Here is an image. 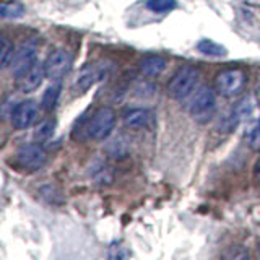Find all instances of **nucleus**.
<instances>
[{
    "label": "nucleus",
    "instance_id": "obj_1",
    "mask_svg": "<svg viewBox=\"0 0 260 260\" xmlns=\"http://www.w3.org/2000/svg\"><path fill=\"white\" fill-rule=\"evenodd\" d=\"M216 111V94L210 86H199L189 98V112L190 116L205 124L211 117L215 116Z\"/></svg>",
    "mask_w": 260,
    "mask_h": 260
},
{
    "label": "nucleus",
    "instance_id": "obj_2",
    "mask_svg": "<svg viewBox=\"0 0 260 260\" xmlns=\"http://www.w3.org/2000/svg\"><path fill=\"white\" fill-rule=\"evenodd\" d=\"M199 80H200V72L195 67L185 65V67L179 69L173 75L168 85V91L171 98L184 101L187 98H190V94L199 88Z\"/></svg>",
    "mask_w": 260,
    "mask_h": 260
},
{
    "label": "nucleus",
    "instance_id": "obj_3",
    "mask_svg": "<svg viewBox=\"0 0 260 260\" xmlns=\"http://www.w3.org/2000/svg\"><path fill=\"white\" fill-rule=\"evenodd\" d=\"M116 125V114L111 108H100L89 117L86 124L88 137L93 140H104L111 135Z\"/></svg>",
    "mask_w": 260,
    "mask_h": 260
},
{
    "label": "nucleus",
    "instance_id": "obj_4",
    "mask_svg": "<svg viewBox=\"0 0 260 260\" xmlns=\"http://www.w3.org/2000/svg\"><path fill=\"white\" fill-rule=\"evenodd\" d=\"M72 63L73 57L67 49H55L44 60L46 78H49L51 81H60L70 72Z\"/></svg>",
    "mask_w": 260,
    "mask_h": 260
},
{
    "label": "nucleus",
    "instance_id": "obj_5",
    "mask_svg": "<svg viewBox=\"0 0 260 260\" xmlns=\"http://www.w3.org/2000/svg\"><path fill=\"white\" fill-rule=\"evenodd\" d=\"M244 85H246V72L241 69L223 70L215 81L216 91L226 98H233L236 94H239Z\"/></svg>",
    "mask_w": 260,
    "mask_h": 260
},
{
    "label": "nucleus",
    "instance_id": "obj_6",
    "mask_svg": "<svg viewBox=\"0 0 260 260\" xmlns=\"http://www.w3.org/2000/svg\"><path fill=\"white\" fill-rule=\"evenodd\" d=\"M35 62H36V46H35V43H23L16 47L15 52H13L12 62H10L12 73L16 78H20Z\"/></svg>",
    "mask_w": 260,
    "mask_h": 260
},
{
    "label": "nucleus",
    "instance_id": "obj_7",
    "mask_svg": "<svg viewBox=\"0 0 260 260\" xmlns=\"http://www.w3.org/2000/svg\"><path fill=\"white\" fill-rule=\"evenodd\" d=\"M16 158H18L23 168H26L29 171L41 169L46 165V151L43 150V146H39L36 143L21 145L18 153H16Z\"/></svg>",
    "mask_w": 260,
    "mask_h": 260
},
{
    "label": "nucleus",
    "instance_id": "obj_8",
    "mask_svg": "<svg viewBox=\"0 0 260 260\" xmlns=\"http://www.w3.org/2000/svg\"><path fill=\"white\" fill-rule=\"evenodd\" d=\"M38 117V104L32 100L21 101L15 106V109L12 112V125L18 130L28 128L35 124V120Z\"/></svg>",
    "mask_w": 260,
    "mask_h": 260
},
{
    "label": "nucleus",
    "instance_id": "obj_9",
    "mask_svg": "<svg viewBox=\"0 0 260 260\" xmlns=\"http://www.w3.org/2000/svg\"><path fill=\"white\" fill-rule=\"evenodd\" d=\"M46 78V69L44 63L36 60L31 67L23 73V75L18 78V86L23 93H31L38 89L43 83V80Z\"/></svg>",
    "mask_w": 260,
    "mask_h": 260
},
{
    "label": "nucleus",
    "instance_id": "obj_10",
    "mask_svg": "<svg viewBox=\"0 0 260 260\" xmlns=\"http://www.w3.org/2000/svg\"><path fill=\"white\" fill-rule=\"evenodd\" d=\"M101 75H103L101 65H96V63L85 65V67L80 70L75 83H73V89H75L77 93H86L88 89L101 78Z\"/></svg>",
    "mask_w": 260,
    "mask_h": 260
},
{
    "label": "nucleus",
    "instance_id": "obj_11",
    "mask_svg": "<svg viewBox=\"0 0 260 260\" xmlns=\"http://www.w3.org/2000/svg\"><path fill=\"white\" fill-rule=\"evenodd\" d=\"M257 104H260L257 101V98L254 100V98L246 96L244 100H241L238 103V106H236V109L233 111L238 122H246V124H249V127L252 124H255V122L260 119V117H257Z\"/></svg>",
    "mask_w": 260,
    "mask_h": 260
},
{
    "label": "nucleus",
    "instance_id": "obj_12",
    "mask_svg": "<svg viewBox=\"0 0 260 260\" xmlns=\"http://www.w3.org/2000/svg\"><path fill=\"white\" fill-rule=\"evenodd\" d=\"M151 120H153V114L143 108L130 109L124 116V124L128 128H145L151 124Z\"/></svg>",
    "mask_w": 260,
    "mask_h": 260
},
{
    "label": "nucleus",
    "instance_id": "obj_13",
    "mask_svg": "<svg viewBox=\"0 0 260 260\" xmlns=\"http://www.w3.org/2000/svg\"><path fill=\"white\" fill-rule=\"evenodd\" d=\"M168 62L165 57L161 55H148L142 59L140 62V70L145 73L146 77H158L166 70Z\"/></svg>",
    "mask_w": 260,
    "mask_h": 260
},
{
    "label": "nucleus",
    "instance_id": "obj_14",
    "mask_svg": "<svg viewBox=\"0 0 260 260\" xmlns=\"http://www.w3.org/2000/svg\"><path fill=\"white\" fill-rule=\"evenodd\" d=\"M0 15L4 20H16L24 15V5L18 0H4L0 5Z\"/></svg>",
    "mask_w": 260,
    "mask_h": 260
},
{
    "label": "nucleus",
    "instance_id": "obj_15",
    "mask_svg": "<svg viewBox=\"0 0 260 260\" xmlns=\"http://www.w3.org/2000/svg\"><path fill=\"white\" fill-rule=\"evenodd\" d=\"M59 96H60V83L59 81H54L52 86H49L46 91H44V96H43V108L46 111H52L55 108L57 101H59Z\"/></svg>",
    "mask_w": 260,
    "mask_h": 260
},
{
    "label": "nucleus",
    "instance_id": "obj_16",
    "mask_svg": "<svg viewBox=\"0 0 260 260\" xmlns=\"http://www.w3.org/2000/svg\"><path fill=\"white\" fill-rule=\"evenodd\" d=\"M197 49L205 55H211V57H221L226 55V49L223 46H219L218 43L211 39H202L197 44Z\"/></svg>",
    "mask_w": 260,
    "mask_h": 260
},
{
    "label": "nucleus",
    "instance_id": "obj_17",
    "mask_svg": "<svg viewBox=\"0 0 260 260\" xmlns=\"http://www.w3.org/2000/svg\"><path fill=\"white\" fill-rule=\"evenodd\" d=\"M54 128H55V122L52 119H47L44 122H41V124L38 125V128H36V132H35L36 140H39V142L49 140V138H51L52 134H54Z\"/></svg>",
    "mask_w": 260,
    "mask_h": 260
},
{
    "label": "nucleus",
    "instance_id": "obj_18",
    "mask_svg": "<svg viewBox=\"0 0 260 260\" xmlns=\"http://www.w3.org/2000/svg\"><path fill=\"white\" fill-rule=\"evenodd\" d=\"M146 7L154 13H166L176 8V0H148Z\"/></svg>",
    "mask_w": 260,
    "mask_h": 260
},
{
    "label": "nucleus",
    "instance_id": "obj_19",
    "mask_svg": "<svg viewBox=\"0 0 260 260\" xmlns=\"http://www.w3.org/2000/svg\"><path fill=\"white\" fill-rule=\"evenodd\" d=\"M247 143L254 151H260V119L247 130Z\"/></svg>",
    "mask_w": 260,
    "mask_h": 260
},
{
    "label": "nucleus",
    "instance_id": "obj_20",
    "mask_svg": "<svg viewBox=\"0 0 260 260\" xmlns=\"http://www.w3.org/2000/svg\"><path fill=\"white\" fill-rule=\"evenodd\" d=\"M13 52H15L13 44L7 38H2V51H0V62H2V67L4 69H7L8 65H10Z\"/></svg>",
    "mask_w": 260,
    "mask_h": 260
},
{
    "label": "nucleus",
    "instance_id": "obj_21",
    "mask_svg": "<svg viewBox=\"0 0 260 260\" xmlns=\"http://www.w3.org/2000/svg\"><path fill=\"white\" fill-rule=\"evenodd\" d=\"M254 177H255V181L260 184V156H258L255 166H254Z\"/></svg>",
    "mask_w": 260,
    "mask_h": 260
},
{
    "label": "nucleus",
    "instance_id": "obj_22",
    "mask_svg": "<svg viewBox=\"0 0 260 260\" xmlns=\"http://www.w3.org/2000/svg\"><path fill=\"white\" fill-rule=\"evenodd\" d=\"M255 98H257V101L260 103V72H258V77H257V81H255Z\"/></svg>",
    "mask_w": 260,
    "mask_h": 260
},
{
    "label": "nucleus",
    "instance_id": "obj_23",
    "mask_svg": "<svg viewBox=\"0 0 260 260\" xmlns=\"http://www.w3.org/2000/svg\"><path fill=\"white\" fill-rule=\"evenodd\" d=\"M244 4L247 5H254V7H260V0H242Z\"/></svg>",
    "mask_w": 260,
    "mask_h": 260
},
{
    "label": "nucleus",
    "instance_id": "obj_24",
    "mask_svg": "<svg viewBox=\"0 0 260 260\" xmlns=\"http://www.w3.org/2000/svg\"><path fill=\"white\" fill-rule=\"evenodd\" d=\"M258 250H260V241H258Z\"/></svg>",
    "mask_w": 260,
    "mask_h": 260
}]
</instances>
